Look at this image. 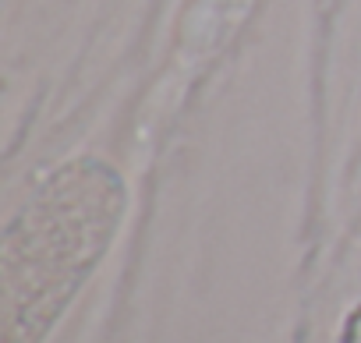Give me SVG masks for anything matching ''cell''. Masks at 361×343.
I'll use <instances>...</instances> for the list:
<instances>
[{"label": "cell", "instance_id": "6da1fadb", "mask_svg": "<svg viewBox=\"0 0 361 343\" xmlns=\"http://www.w3.org/2000/svg\"><path fill=\"white\" fill-rule=\"evenodd\" d=\"M124 185L75 159L29 199L4 234V343H39L117 234Z\"/></svg>", "mask_w": 361, "mask_h": 343}]
</instances>
